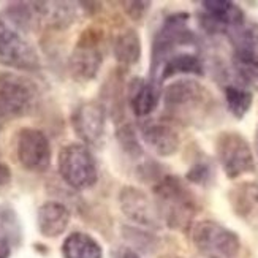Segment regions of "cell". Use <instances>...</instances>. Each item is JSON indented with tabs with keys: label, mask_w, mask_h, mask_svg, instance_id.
I'll use <instances>...</instances> for the list:
<instances>
[{
	"label": "cell",
	"mask_w": 258,
	"mask_h": 258,
	"mask_svg": "<svg viewBox=\"0 0 258 258\" xmlns=\"http://www.w3.org/2000/svg\"><path fill=\"white\" fill-rule=\"evenodd\" d=\"M38 230L46 238H57L70 223V211L59 201H46L38 209L37 214Z\"/></svg>",
	"instance_id": "obj_16"
},
{
	"label": "cell",
	"mask_w": 258,
	"mask_h": 258,
	"mask_svg": "<svg viewBox=\"0 0 258 258\" xmlns=\"http://www.w3.org/2000/svg\"><path fill=\"white\" fill-rule=\"evenodd\" d=\"M166 258H182V256H166Z\"/></svg>",
	"instance_id": "obj_32"
},
{
	"label": "cell",
	"mask_w": 258,
	"mask_h": 258,
	"mask_svg": "<svg viewBox=\"0 0 258 258\" xmlns=\"http://www.w3.org/2000/svg\"><path fill=\"white\" fill-rule=\"evenodd\" d=\"M113 258H141L137 250H133L130 247H120L113 253Z\"/></svg>",
	"instance_id": "obj_28"
},
{
	"label": "cell",
	"mask_w": 258,
	"mask_h": 258,
	"mask_svg": "<svg viewBox=\"0 0 258 258\" xmlns=\"http://www.w3.org/2000/svg\"><path fill=\"white\" fill-rule=\"evenodd\" d=\"M216 155L228 179H238L255 171L253 151L238 132H222L216 140Z\"/></svg>",
	"instance_id": "obj_7"
},
{
	"label": "cell",
	"mask_w": 258,
	"mask_h": 258,
	"mask_svg": "<svg viewBox=\"0 0 258 258\" xmlns=\"http://www.w3.org/2000/svg\"><path fill=\"white\" fill-rule=\"evenodd\" d=\"M188 13H173L165 18L160 29L157 30L151 49V81L157 83L163 63L171 55L177 54L181 48L197 44L198 38L188 27Z\"/></svg>",
	"instance_id": "obj_3"
},
{
	"label": "cell",
	"mask_w": 258,
	"mask_h": 258,
	"mask_svg": "<svg viewBox=\"0 0 258 258\" xmlns=\"http://www.w3.org/2000/svg\"><path fill=\"white\" fill-rule=\"evenodd\" d=\"M223 94H225V102L230 113L236 117L242 119L249 113L252 103H253V94L249 89H245L239 84H227L223 87Z\"/></svg>",
	"instance_id": "obj_22"
},
{
	"label": "cell",
	"mask_w": 258,
	"mask_h": 258,
	"mask_svg": "<svg viewBox=\"0 0 258 258\" xmlns=\"http://www.w3.org/2000/svg\"><path fill=\"white\" fill-rule=\"evenodd\" d=\"M0 63L27 72L40 69L37 51L15 29L8 27L4 19H0Z\"/></svg>",
	"instance_id": "obj_10"
},
{
	"label": "cell",
	"mask_w": 258,
	"mask_h": 258,
	"mask_svg": "<svg viewBox=\"0 0 258 258\" xmlns=\"http://www.w3.org/2000/svg\"><path fill=\"white\" fill-rule=\"evenodd\" d=\"M162 98L160 84L144 80V78H133L127 87V100L133 114L143 119L151 116L155 108L159 106Z\"/></svg>",
	"instance_id": "obj_15"
},
{
	"label": "cell",
	"mask_w": 258,
	"mask_h": 258,
	"mask_svg": "<svg viewBox=\"0 0 258 258\" xmlns=\"http://www.w3.org/2000/svg\"><path fill=\"white\" fill-rule=\"evenodd\" d=\"M120 211L132 222L146 228H160L162 220L154 200H151L141 188L127 185L119 194Z\"/></svg>",
	"instance_id": "obj_13"
},
{
	"label": "cell",
	"mask_w": 258,
	"mask_h": 258,
	"mask_svg": "<svg viewBox=\"0 0 258 258\" xmlns=\"http://www.w3.org/2000/svg\"><path fill=\"white\" fill-rule=\"evenodd\" d=\"M72 125L83 144L102 148L106 133V109L98 102H86L72 114Z\"/></svg>",
	"instance_id": "obj_12"
},
{
	"label": "cell",
	"mask_w": 258,
	"mask_h": 258,
	"mask_svg": "<svg viewBox=\"0 0 258 258\" xmlns=\"http://www.w3.org/2000/svg\"><path fill=\"white\" fill-rule=\"evenodd\" d=\"M228 200L233 211L244 219H252L258 216V184L256 182H241L234 185Z\"/></svg>",
	"instance_id": "obj_19"
},
{
	"label": "cell",
	"mask_w": 258,
	"mask_h": 258,
	"mask_svg": "<svg viewBox=\"0 0 258 258\" xmlns=\"http://www.w3.org/2000/svg\"><path fill=\"white\" fill-rule=\"evenodd\" d=\"M38 98V87L29 78L13 72L0 73V114L5 119L30 114Z\"/></svg>",
	"instance_id": "obj_5"
},
{
	"label": "cell",
	"mask_w": 258,
	"mask_h": 258,
	"mask_svg": "<svg viewBox=\"0 0 258 258\" xmlns=\"http://www.w3.org/2000/svg\"><path fill=\"white\" fill-rule=\"evenodd\" d=\"M177 75H195L203 76L205 75V63L198 54L194 52H177L168 59L157 78V83L162 86L163 81L170 80Z\"/></svg>",
	"instance_id": "obj_17"
},
{
	"label": "cell",
	"mask_w": 258,
	"mask_h": 258,
	"mask_svg": "<svg viewBox=\"0 0 258 258\" xmlns=\"http://www.w3.org/2000/svg\"><path fill=\"white\" fill-rule=\"evenodd\" d=\"M212 176V166L206 160H198L192 166L188 168V171L185 174V179L192 184L205 185L209 182V179Z\"/></svg>",
	"instance_id": "obj_24"
},
{
	"label": "cell",
	"mask_w": 258,
	"mask_h": 258,
	"mask_svg": "<svg viewBox=\"0 0 258 258\" xmlns=\"http://www.w3.org/2000/svg\"><path fill=\"white\" fill-rule=\"evenodd\" d=\"M141 138L160 157L174 155L181 148V138L166 120H146L141 124Z\"/></svg>",
	"instance_id": "obj_14"
},
{
	"label": "cell",
	"mask_w": 258,
	"mask_h": 258,
	"mask_svg": "<svg viewBox=\"0 0 258 258\" xmlns=\"http://www.w3.org/2000/svg\"><path fill=\"white\" fill-rule=\"evenodd\" d=\"M255 151H256V155H258V125L255 128Z\"/></svg>",
	"instance_id": "obj_30"
},
{
	"label": "cell",
	"mask_w": 258,
	"mask_h": 258,
	"mask_svg": "<svg viewBox=\"0 0 258 258\" xmlns=\"http://www.w3.org/2000/svg\"><path fill=\"white\" fill-rule=\"evenodd\" d=\"M59 174L72 188H91L98 179L97 162L91 149L83 143H69L57 155Z\"/></svg>",
	"instance_id": "obj_4"
},
{
	"label": "cell",
	"mask_w": 258,
	"mask_h": 258,
	"mask_svg": "<svg viewBox=\"0 0 258 258\" xmlns=\"http://www.w3.org/2000/svg\"><path fill=\"white\" fill-rule=\"evenodd\" d=\"M103 33L98 29H87L81 33L70 55V73L76 81L95 80L103 63Z\"/></svg>",
	"instance_id": "obj_8"
},
{
	"label": "cell",
	"mask_w": 258,
	"mask_h": 258,
	"mask_svg": "<svg viewBox=\"0 0 258 258\" xmlns=\"http://www.w3.org/2000/svg\"><path fill=\"white\" fill-rule=\"evenodd\" d=\"M152 192L162 223L173 230H187L197 214L198 205L182 179L165 174L154 184Z\"/></svg>",
	"instance_id": "obj_2"
},
{
	"label": "cell",
	"mask_w": 258,
	"mask_h": 258,
	"mask_svg": "<svg viewBox=\"0 0 258 258\" xmlns=\"http://www.w3.org/2000/svg\"><path fill=\"white\" fill-rule=\"evenodd\" d=\"M151 2H122V8L132 21H141L148 13Z\"/></svg>",
	"instance_id": "obj_26"
},
{
	"label": "cell",
	"mask_w": 258,
	"mask_h": 258,
	"mask_svg": "<svg viewBox=\"0 0 258 258\" xmlns=\"http://www.w3.org/2000/svg\"><path fill=\"white\" fill-rule=\"evenodd\" d=\"M63 258H103V249L91 234L75 231L62 244Z\"/></svg>",
	"instance_id": "obj_20"
},
{
	"label": "cell",
	"mask_w": 258,
	"mask_h": 258,
	"mask_svg": "<svg viewBox=\"0 0 258 258\" xmlns=\"http://www.w3.org/2000/svg\"><path fill=\"white\" fill-rule=\"evenodd\" d=\"M203 13L198 18L200 26L211 35H227L233 29L245 24V15L234 2L228 0H205Z\"/></svg>",
	"instance_id": "obj_11"
},
{
	"label": "cell",
	"mask_w": 258,
	"mask_h": 258,
	"mask_svg": "<svg viewBox=\"0 0 258 258\" xmlns=\"http://www.w3.org/2000/svg\"><path fill=\"white\" fill-rule=\"evenodd\" d=\"M114 57L120 67H133L141 59V38L135 29L122 30L113 44Z\"/></svg>",
	"instance_id": "obj_21"
},
{
	"label": "cell",
	"mask_w": 258,
	"mask_h": 258,
	"mask_svg": "<svg viewBox=\"0 0 258 258\" xmlns=\"http://www.w3.org/2000/svg\"><path fill=\"white\" fill-rule=\"evenodd\" d=\"M4 122H5V117L0 114V130H2V127H4Z\"/></svg>",
	"instance_id": "obj_31"
},
{
	"label": "cell",
	"mask_w": 258,
	"mask_h": 258,
	"mask_svg": "<svg viewBox=\"0 0 258 258\" xmlns=\"http://www.w3.org/2000/svg\"><path fill=\"white\" fill-rule=\"evenodd\" d=\"M116 138H117V143L124 152L132 157V159H140L143 157V146L138 140V135L135 132L133 125L132 124H127V122H122V124L117 125V130H116Z\"/></svg>",
	"instance_id": "obj_23"
},
{
	"label": "cell",
	"mask_w": 258,
	"mask_h": 258,
	"mask_svg": "<svg viewBox=\"0 0 258 258\" xmlns=\"http://www.w3.org/2000/svg\"><path fill=\"white\" fill-rule=\"evenodd\" d=\"M11 184V170L10 166L0 162V194L5 192Z\"/></svg>",
	"instance_id": "obj_27"
},
{
	"label": "cell",
	"mask_w": 258,
	"mask_h": 258,
	"mask_svg": "<svg viewBox=\"0 0 258 258\" xmlns=\"http://www.w3.org/2000/svg\"><path fill=\"white\" fill-rule=\"evenodd\" d=\"M192 241L205 258H236L241 250L239 236L214 220H201L192 230Z\"/></svg>",
	"instance_id": "obj_6"
},
{
	"label": "cell",
	"mask_w": 258,
	"mask_h": 258,
	"mask_svg": "<svg viewBox=\"0 0 258 258\" xmlns=\"http://www.w3.org/2000/svg\"><path fill=\"white\" fill-rule=\"evenodd\" d=\"M10 253H11L10 241L0 239V258H10Z\"/></svg>",
	"instance_id": "obj_29"
},
{
	"label": "cell",
	"mask_w": 258,
	"mask_h": 258,
	"mask_svg": "<svg viewBox=\"0 0 258 258\" xmlns=\"http://www.w3.org/2000/svg\"><path fill=\"white\" fill-rule=\"evenodd\" d=\"M16 155L22 168L43 173L51 165V144L48 137L37 128H21L16 138Z\"/></svg>",
	"instance_id": "obj_9"
},
{
	"label": "cell",
	"mask_w": 258,
	"mask_h": 258,
	"mask_svg": "<svg viewBox=\"0 0 258 258\" xmlns=\"http://www.w3.org/2000/svg\"><path fill=\"white\" fill-rule=\"evenodd\" d=\"M18 233V222L15 214L10 209L0 211V239L10 241V236Z\"/></svg>",
	"instance_id": "obj_25"
},
{
	"label": "cell",
	"mask_w": 258,
	"mask_h": 258,
	"mask_svg": "<svg viewBox=\"0 0 258 258\" xmlns=\"http://www.w3.org/2000/svg\"><path fill=\"white\" fill-rule=\"evenodd\" d=\"M162 98L166 117L182 125H203L217 108L208 87L195 80H177L168 84Z\"/></svg>",
	"instance_id": "obj_1"
},
{
	"label": "cell",
	"mask_w": 258,
	"mask_h": 258,
	"mask_svg": "<svg viewBox=\"0 0 258 258\" xmlns=\"http://www.w3.org/2000/svg\"><path fill=\"white\" fill-rule=\"evenodd\" d=\"M231 67L239 86L258 91V49H234Z\"/></svg>",
	"instance_id": "obj_18"
}]
</instances>
